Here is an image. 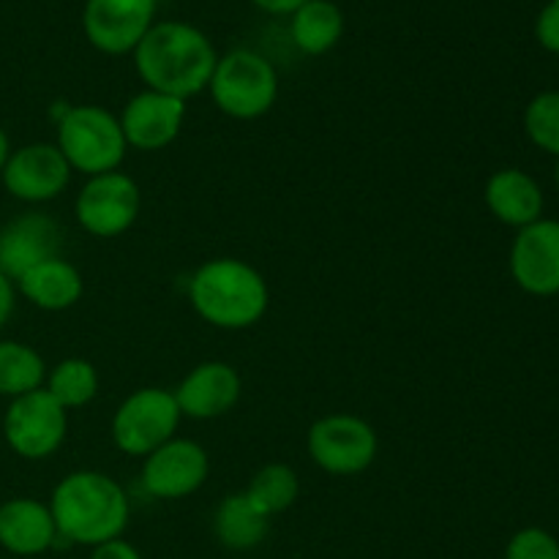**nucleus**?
Segmentation results:
<instances>
[{
	"label": "nucleus",
	"mask_w": 559,
	"mask_h": 559,
	"mask_svg": "<svg viewBox=\"0 0 559 559\" xmlns=\"http://www.w3.org/2000/svg\"><path fill=\"white\" fill-rule=\"evenodd\" d=\"M9 156H11V142H9V134H5V129L0 126V173H3Z\"/></svg>",
	"instance_id": "nucleus-31"
},
{
	"label": "nucleus",
	"mask_w": 559,
	"mask_h": 559,
	"mask_svg": "<svg viewBox=\"0 0 559 559\" xmlns=\"http://www.w3.org/2000/svg\"><path fill=\"white\" fill-rule=\"evenodd\" d=\"M189 304L200 320L218 331H249L265 317L271 289L265 276L246 260L216 257L191 273Z\"/></svg>",
	"instance_id": "nucleus-3"
},
{
	"label": "nucleus",
	"mask_w": 559,
	"mask_h": 559,
	"mask_svg": "<svg viewBox=\"0 0 559 559\" xmlns=\"http://www.w3.org/2000/svg\"><path fill=\"white\" fill-rule=\"evenodd\" d=\"M98 385H102L98 369L85 358H63L52 369H47V380H44V391L66 413L87 407L98 396Z\"/></svg>",
	"instance_id": "nucleus-22"
},
{
	"label": "nucleus",
	"mask_w": 559,
	"mask_h": 559,
	"mask_svg": "<svg viewBox=\"0 0 559 559\" xmlns=\"http://www.w3.org/2000/svg\"><path fill=\"white\" fill-rule=\"evenodd\" d=\"M344 11L333 0H306L289 14V36L304 55H328L344 36Z\"/></svg>",
	"instance_id": "nucleus-21"
},
{
	"label": "nucleus",
	"mask_w": 559,
	"mask_h": 559,
	"mask_svg": "<svg viewBox=\"0 0 559 559\" xmlns=\"http://www.w3.org/2000/svg\"><path fill=\"white\" fill-rule=\"evenodd\" d=\"M156 25V0H85L82 31L104 55H131Z\"/></svg>",
	"instance_id": "nucleus-10"
},
{
	"label": "nucleus",
	"mask_w": 559,
	"mask_h": 559,
	"mask_svg": "<svg viewBox=\"0 0 559 559\" xmlns=\"http://www.w3.org/2000/svg\"><path fill=\"white\" fill-rule=\"evenodd\" d=\"M91 559H142V555L129 544V540L115 538V540H107V544L96 546Z\"/></svg>",
	"instance_id": "nucleus-28"
},
{
	"label": "nucleus",
	"mask_w": 559,
	"mask_h": 559,
	"mask_svg": "<svg viewBox=\"0 0 559 559\" xmlns=\"http://www.w3.org/2000/svg\"><path fill=\"white\" fill-rule=\"evenodd\" d=\"M142 211V191L131 175L104 173L85 180L74 200V216L93 238H118L129 233Z\"/></svg>",
	"instance_id": "nucleus-8"
},
{
	"label": "nucleus",
	"mask_w": 559,
	"mask_h": 559,
	"mask_svg": "<svg viewBox=\"0 0 559 559\" xmlns=\"http://www.w3.org/2000/svg\"><path fill=\"white\" fill-rule=\"evenodd\" d=\"M55 145L60 147L69 167L85 178L115 173L129 153L118 115L98 104H80V107L66 109L58 123Z\"/></svg>",
	"instance_id": "nucleus-4"
},
{
	"label": "nucleus",
	"mask_w": 559,
	"mask_h": 559,
	"mask_svg": "<svg viewBox=\"0 0 559 559\" xmlns=\"http://www.w3.org/2000/svg\"><path fill=\"white\" fill-rule=\"evenodd\" d=\"M243 393L238 369L227 360H202L173 391L183 418L213 420L233 413Z\"/></svg>",
	"instance_id": "nucleus-15"
},
{
	"label": "nucleus",
	"mask_w": 559,
	"mask_h": 559,
	"mask_svg": "<svg viewBox=\"0 0 559 559\" xmlns=\"http://www.w3.org/2000/svg\"><path fill=\"white\" fill-rule=\"evenodd\" d=\"M69 435V413L44 388L11 399L3 418V437L11 451L27 462H41L60 451Z\"/></svg>",
	"instance_id": "nucleus-9"
},
{
	"label": "nucleus",
	"mask_w": 559,
	"mask_h": 559,
	"mask_svg": "<svg viewBox=\"0 0 559 559\" xmlns=\"http://www.w3.org/2000/svg\"><path fill=\"white\" fill-rule=\"evenodd\" d=\"M484 200L491 216L506 227L522 229L544 218V189L533 175L519 167L497 169L486 180Z\"/></svg>",
	"instance_id": "nucleus-17"
},
{
	"label": "nucleus",
	"mask_w": 559,
	"mask_h": 559,
	"mask_svg": "<svg viewBox=\"0 0 559 559\" xmlns=\"http://www.w3.org/2000/svg\"><path fill=\"white\" fill-rule=\"evenodd\" d=\"M213 104L235 120H257L273 109L278 98V74L265 55L254 49H233L218 55L211 76Z\"/></svg>",
	"instance_id": "nucleus-5"
},
{
	"label": "nucleus",
	"mask_w": 559,
	"mask_h": 559,
	"mask_svg": "<svg viewBox=\"0 0 559 559\" xmlns=\"http://www.w3.org/2000/svg\"><path fill=\"white\" fill-rule=\"evenodd\" d=\"M535 38L546 52L559 55V0H549L535 20Z\"/></svg>",
	"instance_id": "nucleus-27"
},
{
	"label": "nucleus",
	"mask_w": 559,
	"mask_h": 559,
	"mask_svg": "<svg viewBox=\"0 0 559 559\" xmlns=\"http://www.w3.org/2000/svg\"><path fill=\"white\" fill-rule=\"evenodd\" d=\"M251 3H254L257 9L267 11V14L289 16L295 9H298V5H304L306 0H251Z\"/></svg>",
	"instance_id": "nucleus-30"
},
{
	"label": "nucleus",
	"mask_w": 559,
	"mask_h": 559,
	"mask_svg": "<svg viewBox=\"0 0 559 559\" xmlns=\"http://www.w3.org/2000/svg\"><path fill=\"white\" fill-rule=\"evenodd\" d=\"M47 364L31 344L3 338L0 342V396L20 399L44 388Z\"/></svg>",
	"instance_id": "nucleus-23"
},
{
	"label": "nucleus",
	"mask_w": 559,
	"mask_h": 559,
	"mask_svg": "<svg viewBox=\"0 0 559 559\" xmlns=\"http://www.w3.org/2000/svg\"><path fill=\"white\" fill-rule=\"evenodd\" d=\"M186 112H189V107H186L183 98L145 87L136 96H131L118 115L126 145L145 153L164 151L178 140L186 123Z\"/></svg>",
	"instance_id": "nucleus-14"
},
{
	"label": "nucleus",
	"mask_w": 559,
	"mask_h": 559,
	"mask_svg": "<svg viewBox=\"0 0 559 559\" xmlns=\"http://www.w3.org/2000/svg\"><path fill=\"white\" fill-rule=\"evenodd\" d=\"M49 511L58 538L93 549L120 538L131 516L123 486L98 469H76L60 478L49 497Z\"/></svg>",
	"instance_id": "nucleus-2"
},
{
	"label": "nucleus",
	"mask_w": 559,
	"mask_h": 559,
	"mask_svg": "<svg viewBox=\"0 0 559 559\" xmlns=\"http://www.w3.org/2000/svg\"><path fill=\"white\" fill-rule=\"evenodd\" d=\"M74 169L55 142H31L11 151L0 180L14 200L41 205L52 202L69 189Z\"/></svg>",
	"instance_id": "nucleus-12"
},
{
	"label": "nucleus",
	"mask_w": 559,
	"mask_h": 559,
	"mask_svg": "<svg viewBox=\"0 0 559 559\" xmlns=\"http://www.w3.org/2000/svg\"><path fill=\"white\" fill-rule=\"evenodd\" d=\"M16 306V284L5 273H0V328L11 320Z\"/></svg>",
	"instance_id": "nucleus-29"
},
{
	"label": "nucleus",
	"mask_w": 559,
	"mask_h": 559,
	"mask_svg": "<svg viewBox=\"0 0 559 559\" xmlns=\"http://www.w3.org/2000/svg\"><path fill=\"white\" fill-rule=\"evenodd\" d=\"M180 420L183 415H180L173 391L151 385L136 388L118 404L109 431H112V442L120 453L145 459L147 453L178 435Z\"/></svg>",
	"instance_id": "nucleus-6"
},
{
	"label": "nucleus",
	"mask_w": 559,
	"mask_h": 559,
	"mask_svg": "<svg viewBox=\"0 0 559 559\" xmlns=\"http://www.w3.org/2000/svg\"><path fill=\"white\" fill-rule=\"evenodd\" d=\"M513 282L535 298L559 295V222L538 218L516 229L508 254Z\"/></svg>",
	"instance_id": "nucleus-13"
},
{
	"label": "nucleus",
	"mask_w": 559,
	"mask_h": 559,
	"mask_svg": "<svg viewBox=\"0 0 559 559\" xmlns=\"http://www.w3.org/2000/svg\"><path fill=\"white\" fill-rule=\"evenodd\" d=\"M555 180H557V189H559V158H557V169H555Z\"/></svg>",
	"instance_id": "nucleus-32"
},
{
	"label": "nucleus",
	"mask_w": 559,
	"mask_h": 559,
	"mask_svg": "<svg viewBox=\"0 0 559 559\" xmlns=\"http://www.w3.org/2000/svg\"><path fill=\"white\" fill-rule=\"evenodd\" d=\"M58 540L49 506L33 497H14L0 506V546L11 555L27 559L44 555Z\"/></svg>",
	"instance_id": "nucleus-18"
},
{
	"label": "nucleus",
	"mask_w": 559,
	"mask_h": 559,
	"mask_svg": "<svg viewBox=\"0 0 559 559\" xmlns=\"http://www.w3.org/2000/svg\"><path fill=\"white\" fill-rule=\"evenodd\" d=\"M271 516L254 506L246 491H235L218 502L213 513V533L229 551H249L267 538Z\"/></svg>",
	"instance_id": "nucleus-20"
},
{
	"label": "nucleus",
	"mask_w": 559,
	"mask_h": 559,
	"mask_svg": "<svg viewBox=\"0 0 559 559\" xmlns=\"http://www.w3.org/2000/svg\"><path fill=\"white\" fill-rule=\"evenodd\" d=\"M309 459L328 475L353 478L377 462L380 437L374 426L353 413L322 415L306 435Z\"/></svg>",
	"instance_id": "nucleus-7"
},
{
	"label": "nucleus",
	"mask_w": 559,
	"mask_h": 559,
	"mask_svg": "<svg viewBox=\"0 0 559 559\" xmlns=\"http://www.w3.org/2000/svg\"><path fill=\"white\" fill-rule=\"evenodd\" d=\"M211 475L205 448L186 437H173L142 459V489L156 500H183L200 491Z\"/></svg>",
	"instance_id": "nucleus-11"
},
{
	"label": "nucleus",
	"mask_w": 559,
	"mask_h": 559,
	"mask_svg": "<svg viewBox=\"0 0 559 559\" xmlns=\"http://www.w3.org/2000/svg\"><path fill=\"white\" fill-rule=\"evenodd\" d=\"M131 55L145 87L183 102L207 91L218 63L211 38L183 20L156 22Z\"/></svg>",
	"instance_id": "nucleus-1"
},
{
	"label": "nucleus",
	"mask_w": 559,
	"mask_h": 559,
	"mask_svg": "<svg viewBox=\"0 0 559 559\" xmlns=\"http://www.w3.org/2000/svg\"><path fill=\"white\" fill-rule=\"evenodd\" d=\"M63 229L44 213H25L0 229V273L16 282L38 262L60 257Z\"/></svg>",
	"instance_id": "nucleus-16"
},
{
	"label": "nucleus",
	"mask_w": 559,
	"mask_h": 559,
	"mask_svg": "<svg viewBox=\"0 0 559 559\" xmlns=\"http://www.w3.org/2000/svg\"><path fill=\"white\" fill-rule=\"evenodd\" d=\"M243 491L254 500V506L260 508V511H265L267 516L273 519L278 516V513L289 511V508L298 502L300 478L289 464L271 462L251 475L249 486H246Z\"/></svg>",
	"instance_id": "nucleus-24"
},
{
	"label": "nucleus",
	"mask_w": 559,
	"mask_h": 559,
	"mask_svg": "<svg viewBox=\"0 0 559 559\" xmlns=\"http://www.w3.org/2000/svg\"><path fill=\"white\" fill-rule=\"evenodd\" d=\"M524 131L530 142L559 158V91H544L524 109Z\"/></svg>",
	"instance_id": "nucleus-25"
},
{
	"label": "nucleus",
	"mask_w": 559,
	"mask_h": 559,
	"mask_svg": "<svg viewBox=\"0 0 559 559\" xmlns=\"http://www.w3.org/2000/svg\"><path fill=\"white\" fill-rule=\"evenodd\" d=\"M16 293L25 300H31L41 311H66L80 304L85 293V278L74 262L63 257L38 262L27 273L16 278Z\"/></svg>",
	"instance_id": "nucleus-19"
},
{
	"label": "nucleus",
	"mask_w": 559,
	"mask_h": 559,
	"mask_svg": "<svg viewBox=\"0 0 559 559\" xmlns=\"http://www.w3.org/2000/svg\"><path fill=\"white\" fill-rule=\"evenodd\" d=\"M506 559H559V540L544 527H524L508 540Z\"/></svg>",
	"instance_id": "nucleus-26"
}]
</instances>
